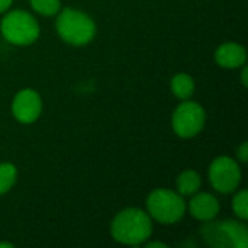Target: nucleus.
Wrapping results in <instances>:
<instances>
[{
    "mask_svg": "<svg viewBox=\"0 0 248 248\" xmlns=\"http://www.w3.org/2000/svg\"><path fill=\"white\" fill-rule=\"evenodd\" d=\"M153 234V219L140 208H126L115 215L110 224V235L124 246L144 244Z\"/></svg>",
    "mask_w": 248,
    "mask_h": 248,
    "instance_id": "f257e3e1",
    "label": "nucleus"
},
{
    "mask_svg": "<svg viewBox=\"0 0 248 248\" xmlns=\"http://www.w3.org/2000/svg\"><path fill=\"white\" fill-rule=\"evenodd\" d=\"M57 15V33L64 42L74 46H83L93 41L96 35V23L87 13L78 9L65 7Z\"/></svg>",
    "mask_w": 248,
    "mask_h": 248,
    "instance_id": "f03ea898",
    "label": "nucleus"
},
{
    "mask_svg": "<svg viewBox=\"0 0 248 248\" xmlns=\"http://www.w3.org/2000/svg\"><path fill=\"white\" fill-rule=\"evenodd\" d=\"M215 61L222 68H240L247 61V51L241 44L224 42L215 51Z\"/></svg>",
    "mask_w": 248,
    "mask_h": 248,
    "instance_id": "9d476101",
    "label": "nucleus"
},
{
    "mask_svg": "<svg viewBox=\"0 0 248 248\" xmlns=\"http://www.w3.org/2000/svg\"><path fill=\"white\" fill-rule=\"evenodd\" d=\"M17 170L12 163H0V196L7 193L16 183Z\"/></svg>",
    "mask_w": 248,
    "mask_h": 248,
    "instance_id": "ddd939ff",
    "label": "nucleus"
},
{
    "mask_svg": "<svg viewBox=\"0 0 248 248\" xmlns=\"http://www.w3.org/2000/svg\"><path fill=\"white\" fill-rule=\"evenodd\" d=\"M247 73H248V70H247V67H246V64H244V65H243V71H241V83H243V86H244V87H247V84H248Z\"/></svg>",
    "mask_w": 248,
    "mask_h": 248,
    "instance_id": "a211bd4d",
    "label": "nucleus"
},
{
    "mask_svg": "<svg viewBox=\"0 0 248 248\" xmlns=\"http://www.w3.org/2000/svg\"><path fill=\"white\" fill-rule=\"evenodd\" d=\"M7 247V248H13V244L12 243H7V241H1L0 243V248Z\"/></svg>",
    "mask_w": 248,
    "mask_h": 248,
    "instance_id": "aec40b11",
    "label": "nucleus"
},
{
    "mask_svg": "<svg viewBox=\"0 0 248 248\" xmlns=\"http://www.w3.org/2000/svg\"><path fill=\"white\" fill-rule=\"evenodd\" d=\"M185 198L170 189H155L147 198V212L151 219H155L160 224H176L186 214Z\"/></svg>",
    "mask_w": 248,
    "mask_h": 248,
    "instance_id": "20e7f679",
    "label": "nucleus"
},
{
    "mask_svg": "<svg viewBox=\"0 0 248 248\" xmlns=\"http://www.w3.org/2000/svg\"><path fill=\"white\" fill-rule=\"evenodd\" d=\"M171 93L179 100H187L195 93V80L187 73H179L171 78Z\"/></svg>",
    "mask_w": 248,
    "mask_h": 248,
    "instance_id": "f8f14e48",
    "label": "nucleus"
},
{
    "mask_svg": "<svg viewBox=\"0 0 248 248\" xmlns=\"http://www.w3.org/2000/svg\"><path fill=\"white\" fill-rule=\"evenodd\" d=\"M145 247L148 248H154V247H160V248H167V244L164 243H158V241H151V243H144Z\"/></svg>",
    "mask_w": 248,
    "mask_h": 248,
    "instance_id": "6ab92c4d",
    "label": "nucleus"
},
{
    "mask_svg": "<svg viewBox=\"0 0 248 248\" xmlns=\"http://www.w3.org/2000/svg\"><path fill=\"white\" fill-rule=\"evenodd\" d=\"M186 208H189V212L195 219L201 222H208L214 221L218 217L221 205L212 193L198 192L192 196L189 206Z\"/></svg>",
    "mask_w": 248,
    "mask_h": 248,
    "instance_id": "1a4fd4ad",
    "label": "nucleus"
},
{
    "mask_svg": "<svg viewBox=\"0 0 248 248\" xmlns=\"http://www.w3.org/2000/svg\"><path fill=\"white\" fill-rule=\"evenodd\" d=\"M0 32L3 38L17 46L33 44L39 38V25L36 19L25 10H12L0 22Z\"/></svg>",
    "mask_w": 248,
    "mask_h": 248,
    "instance_id": "39448f33",
    "label": "nucleus"
},
{
    "mask_svg": "<svg viewBox=\"0 0 248 248\" xmlns=\"http://www.w3.org/2000/svg\"><path fill=\"white\" fill-rule=\"evenodd\" d=\"M32 9L42 16H54L61 10V0H29Z\"/></svg>",
    "mask_w": 248,
    "mask_h": 248,
    "instance_id": "4468645a",
    "label": "nucleus"
},
{
    "mask_svg": "<svg viewBox=\"0 0 248 248\" xmlns=\"http://www.w3.org/2000/svg\"><path fill=\"white\" fill-rule=\"evenodd\" d=\"M205 109L198 102H193L190 99L182 100L171 116V126L174 134L185 140L199 135L205 126Z\"/></svg>",
    "mask_w": 248,
    "mask_h": 248,
    "instance_id": "423d86ee",
    "label": "nucleus"
},
{
    "mask_svg": "<svg viewBox=\"0 0 248 248\" xmlns=\"http://www.w3.org/2000/svg\"><path fill=\"white\" fill-rule=\"evenodd\" d=\"M42 112V99L32 89H22L12 100V113L20 124H33Z\"/></svg>",
    "mask_w": 248,
    "mask_h": 248,
    "instance_id": "6e6552de",
    "label": "nucleus"
},
{
    "mask_svg": "<svg viewBox=\"0 0 248 248\" xmlns=\"http://www.w3.org/2000/svg\"><path fill=\"white\" fill-rule=\"evenodd\" d=\"M205 243L215 248H247L248 230L244 221H208L201 228Z\"/></svg>",
    "mask_w": 248,
    "mask_h": 248,
    "instance_id": "7ed1b4c3",
    "label": "nucleus"
},
{
    "mask_svg": "<svg viewBox=\"0 0 248 248\" xmlns=\"http://www.w3.org/2000/svg\"><path fill=\"white\" fill-rule=\"evenodd\" d=\"M12 1H13V0H0V13L6 12V10L10 7Z\"/></svg>",
    "mask_w": 248,
    "mask_h": 248,
    "instance_id": "f3484780",
    "label": "nucleus"
},
{
    "mask_svg": "<svg viewBox=\"0 0 248 248\" xmlns=\"http://www.w3.org/2000/svg\"><path fill=\"white\" fill-rule=\"evenodd\" d=\"M202 186V177L198 171L195 170H185L179 174L176 180V187L177 192L185 198V196H193L201 190Z\"/></svg>",
    "mask_w": 248,
    "mask_h": 248,
    "instance_id": "9b49d317",
    "label": "nucleus"
},
{
    "mask_svg": "<svg viewBox=\"0 0 248 248\" xmlns=\"http://www.w3.org/2000/svg\"><path fill=\"white\" fill-rule=\"evenodd\" d=\"M208 177L217 192L234 193L241 183L243 174L238 163L234 158L228 155H221L211 163Z\"/></svg>",
    "mask_w": 248,
    "mask_h": 248,
    "instance_id": "0eeeda50",
    "label": "nucleus"
},
{
    "mask_svg": "<svg viewBox=\"0 0 248 248\" xmlns=\"http://www.w3.org/2000/svg\"><path fill=\"white\" fill-rule=\"evenodd\" d=\"M232 211L235 212L237 218L246 221L248 218V190L243 189L234 195L232 199Z\"/></svg>",
    "mask_w": 248,
    "mask_h": 248,
    "instance_id": "2eb2a0df",
    "label": "nucleus"
},
{
    "mask_svg": "<svg viewBox=\"0 0 248 248\" xmlns=\"http://www.w3.org/2000/svg\"><path fill=\"white\" fill-rule=\"evenodd\" d=\"M237 158L241 161V163H247L248 161V142L244 141L240 148L237 150Z\"/></svg>",
    "mask_w": 248,
    "mask_h": 248,
    "instance_id": "dca6fc26",
    "label": "nucleus"
}]
</instances>
